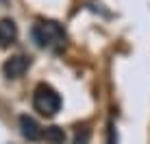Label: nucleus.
Here are the masks:
<instances>
[{
	"label": "nucleus",
	"instance_id": "obj_3",
	"mask_svg": "<svg viewBox=\"0 0 150 144\" xmlns=\"http://www.w3.org/2000/svg\"><path fill=\"white\" fill-rule=\"evenodd\" d=\"M28 68H30V59L26 55H13V57H9L2 63V74L7 76V79L15 81V79H22Z\"/></svg>",
	"mask_w": 150,
	"mask_h": 144
},
{
	"label": "nucleus",
	"instance_id": "obj_5",
	"mask_svg": "<svg viewBox=\"0 0 150 144\" xmlns=\"http://www.w3.org/2000/svg\"><path fill=\"white\" fill-rule=\"evenodd\" d=\"M18 39V24L11 18L0 20V48H9Z\"/></svg>",
	"mask_w": 150,
	"mask_h": 144
},
{
	"label": "nucleus",
	"instance_id": "obj_6",
	"mask_svg": "<svg viewBox=\"0 0 150 144\" xmlns=\"http://www.w3.org/2000/svg\"><path fill=\"white\" fill-rule=\"evenodd\" d=\"M44 140L48 142V144H63L65 142V131L61 129V127H46V131H44Z\"/></svg>",
	"mask_w": 150,
	"mask_h": 144
},
{
	"label": "nucleus",
	"instance_id": "obj_4",
	"mask_svg": "<svg viewBox=\"0 0 150 144\" xmlns=\"http://www.w3.org/2000/svg\"><path fill=\"white\" fill-rule=\"evenodd\" d=\"M18 122H20V133H22L24 140H28V142H37V140H41V138H44V129L39 127V122L35 120L33 116L22 114Z\"/></svg>",
	"mask_w": 150,
	"mask_h": 144
},
{
	"label": "nucleus",
	"instance_id": "obj_1",
	"mask_svg": "<svg viewBox=\"0 0 150 144\" xmlns=\"http://www.w3.org/2000/svg\"><path fill=\"white\" fill-rule=\"evenodd\" d=\"M30 35L39 48L52 50V53H61L68 46V33L54 20H37L30 29Z\"/></svg>",
	"mask_w": 150,
	"mask_h": 144
},
{
	"label": "nucleus",
	"instance_id": "obj_2",
	"mask_svg": "<svg viewBox=\"0 0 150 144\" xmlns=\"http://www.w3.org/2000/svg\"><path fill=\"white\" fill-rule=\"evenodd\" d=\"M61 105H63V101H61L59 92H57L52 85L39 83L33 90V107H35V111H39L41 116H46V118L54 116L57 111L61 109Z\"/></svg>",
	"mask_w": 150,
	"mask_h": 144
}]
</instances>
